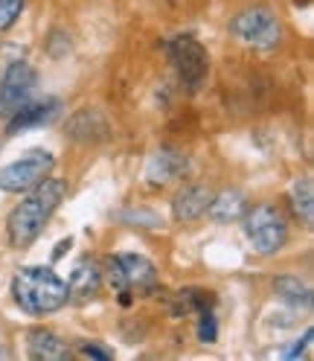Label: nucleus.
<instances>
[{
    "instance_id": "1",
    "label": "nucleus",
    "mask_w": 314,
    "mask_h": 361,
    "mask_svg": "<svg viewBox=\"0 0 314 361\" xmlns=\"http://www.w3.org/2000/svg\"><path fill=\"white\" fill-rule=\"evenodd\" d=\"M64 195H67V184L61 178H50V175L44 178L41 184H35L32 190H27V198L18 201L6 216L9 245L18 247V251L30 247L41 236V231L47 228V221L58 210Z\"/></svg>"
},
{
    "instance_id": "2",
    "label": "nucleus",
    "mask_w": 314,
    "mask_h": 361,
    "mask_svg": "<svg viewBox=\"0 0 314 361\" xmlns=\"http://www.w3.org/2000/svg\"><path fill=\"white\" fill-rule=\"evenodd\" d=\"M12 298L27 314H53L67 306V283L47 265H27L12 280Z\"/></svg>"
},
{
    "instance_id": "3",
    "label": "nucleus",
    "mask_w": 314,
    "mask_h": 361,
    "mask_svg": "<svg viewBox=\"0 0 314 361\" xmlns=\"http://www.w3.org/2000/svg\"><path fill=\"white\" fill-rule=\"evenodd\" d=\"M244 219V236L251 239L253 251L259 257L280 254L288 242V219L277 204H256L248 207Z\"/></svg>"
},
{
    "instance_id": "4",
    "label": "nucleus",
    "mask_w": 314,
    "mask_h": 361,
    "mask_svg": "<svg viewBox=\"0 0 314 361\" xmlns=\"http://www.w3.org/2000/svg\"><path fill=\"white\" fill-rule=\"evenodd\" d=\"M230 32L236 41H241L244 47H253V50H274L282 41V24L274 15V9H268V6L241 9L230 20Z\"/></svg>"
},
{
    "instance_id": "5",
    "label": "nucleus",
    "mask_w": 314,
    "mask_h": 361,
    "mask_svg": "<svg viewBox=\"0 0 314 361\" xmlns=\"http://www.w3.org/2000/svg\"><path fill=\"white\" fill-rule=\"evenodd\" d=\"M108 274V286L117 291H137V295H151L157 288V268L151 259L140 257V254H117L111 257L105 265Z\"/></svg>"
},
{
    "instance_id": "6",
    "label": "nucleus",
    "mask_w": 314,
    "mask_h": 361,
    "mask_svg": "<svg viewBox=\"0 0 314 361\" xmlns=\"http://www.w3.org/2000/svg\"><path fill=\"white\" fill-rule=\"evenodd\" d=\"M166 53H169V61L175 64L177 76L187 85V90H198L201 85L207 82V73H210V53L201 47V44L189 35H177L166 44Z\"/></svg>"
},
{
    "instance_id": "7",
    "label": "nucleus",
    "mask_w": 314,
    "mask_h": 361,
    "mask_svg": "<svg viewBox=\"0 0 314 361\" xmlns=\"http://www.w3.org/2000/svg\"><path fill=\"white\" fill-rule=\"evenodd\" d=\"M56 166V157L44 149H32L27 152V157L9 164L0 169V190L4 192H27L32 190L35 184H41Z\"/></svg>"
},
{
    "instance_id": "8",
    "label": "nucleus",
    "mask_w": 314,
    "mask_h": 361,
    "mask_svg": "<svg viewBox=\"0 0 314 361\" xmlns=\"http://www.w3.org/2000/svg\"><path fill=\"white\" fill-rule=\"evenodd\" d=\"M38 85V73L30 61H12L0 82V117L9 120L18 108H24Z\"/></svg>"
},
{
    "instance_id": "9",
    "label": "nucleus",
    "mask_w": 314,
    "mask_h": 361,
    "mask_svg": "<svg viewBox=\"0 0 314 361\" xmlns=\"http://www.w3.org/2000/svg\"><path fill=\"white\" fill-rule=\"evenodd\" d=\"M210 198H213V192L204 184H189L184 190H177L175 198H172V216H175V221L189 224V221H195L201 216H207Z\"/></svg>"
},
{
    "instance_id": "10",
    "label": "nucleus",
    "mask_w": 314,
    "mask_h": 361,
    "mask_svg": "<svg viewBox=\"0 0 314 361\" xmlns=\"http://www.w3.org/2000/svg\"><path fill=\"white\" fill-rule=\"evenodd\" d=\"M27 344H30V355L38 358V361H64V358H70V347H67V341L58 332H53L47 326L30 329Z\"/></svg>"
},
{
    "instance_id": "11",
    "label": "nucleus",
    "mask_w": 314,
    "mask_h": 361,
    "mask_svg": "<svg viewBox=\"0 0 314 361\" xmlns=\"http://www.w3.org/2000/svg\"><path fill=\"white\" fill-rule=\"evenodd\" d=\"M248 195L241 190H224L218 195L210 198V207H207V216L218 224H227V221H239L244 213H248Z\"/></svg>"
},
{
    "instance_id": "12",
    "label": "nucleus",
    "mask_w": 314,
    "mask_h": 361,
    "mask_svg": "<svg viewBox=\"0 0 314 361\" xmlns=\"http://www.w3.org/2000/svg\"><path fill=\"white\" fill-rule=\"evenodd\" d=\"M99 286H102V271L94 265V262H82L76 271L70 283H67V291H70V300H94L99 295Z\"/></svg>"
},
{
    "instance_id": "13",
    "label": "nucleus",
    "mask_w": 314,
    "mask_h": 361,
    "mask_svg": "<svg viewBox=\"0 0 314 361\" xmlns=\"http://www.w3.org/2000/svg\"><path fill=\"white\" fill-rule=\"evenodd\" d=\"M58 111V102L56 99H47V102H27L24 108H18L15 114L9 117V131L6 134H18V131H27L32 126H41L47 123L53 114Z\"/></svg>"
},
{
    "instance_id": "14",
    "label": "nucleus",
    "mask_w": 314,
    "mask_h": 361,
    "mask_svg": "<svg viewBox=\"0 0 314 361\" xmlns=\"http://www.w3.org/2000/svg\"><path fill=\"white\" fill-rule=\"evenodd\" d=\"M291 207H294L297 219L311 228L314 221V187H311V178H300L294 187H291Z\"/></svg>"
},
{
    "instance_id": "15",
    "label": "nucleus",
    "mask_w": 314,
    "mask_h": 361,
    "mask_svg": "<svg viewBox=\"0 0 314 361\" xmlns=\"http://www.w3.org/2000/svg\"><path fill=\"white\" fill-rule=\"evenodd\" d=\"M184 169H187V157L184 154H177V152H157V157L151 161L149 175L154 180H172V178L181 175Z\"/></svg>"
},
{
    "instance_id": "16",
    "label": "nucleus",
    "mask_w": 314,
    "mask_h": 361,
    "mask_svg": "<svg viewBox=\"0 0 314 361\" xmlns=\"http://www.w3.org/2000/svg\"><path fill=\"white\" fill-rule=\"evenodd\" d=\"M215 306V295L207 288H184V291H177V312H207Z\"/></svg>"
},
{
    "instance_id": "17",
    "label": "nucleus",
    "mask_w": 314,
    "mask_h": 361,
    "mask_svg": "<svg viewBox=\"0 0 314 361\" xmlns=\"http://www.w3.org/2000/svg\"><path fill=\"white\" fill-rule=\"evenodd\" d=\"M274 288H277V295L282 298V300H288V303H294V306H308L311 303V295H308V288L300 283V280H291V277H280L277 283H274Z\"/></svg>"
},
{
    "instance_id": "18",
    "label": "nucleus",
    "mask_w": 314,
    "mask_h": 361,
    "mask_svg": "<svg viewBox=\"0 0 314 361\" xmlns=\"http://www.w3.org/2000/svg\"><path fill=\"white\" fill-rule=\"evenodd\" d=\"M20 12H24V0H0V32L12 30Z\"/></svg>"
},
{
    "instance_id": "19",
    "label": "nucleus",
    "mask_w": 314,
    "mask_h": 361,
    "mask_svg": "<svg viewBox=\"0 0 314 361\" xmlns=\"http://www.w3.org/2000/svg\"><path fill=\"white\" fill-rule=\"evenodd\" d=\"M201 314V321H198V338L204 344H215V335H218V329H215V318H213V312L207 309V312H198Z\"/></svg>"
},
{
    "instance_id": "20",
    "label": "nucleus",
    "mask_w": 314,
    "mask_h": 361,
    "mask_svg": "<svg viewBox=\"0 0 314 361\" xmlns=\"http://www.w3.org/2000/svg\"><path fill=\"white\" fill-rule=\"evenodd\" d=\"M79 355L82 358H96V361H111V358H114V353H108V350H102L96 344H82L79 347Z\"/></svg>"
},
{
    "instance_id": "21",
    "label": "nucleus",
    "mask_w": 314,
    "mask_h": 361,
    "mask_svg": "<svg viewBox=\"0 0 314 361\" xmlns=\"http://www.w3.org/2000/svg\"><path fill=\"white\" fill-rule=\"evenodd\" d=\"M308 341H311V329H306V335H303V341H300V344H297L294 350H288V353H285V358H297V355H300V353L306 350V344H308Z\"/></svg>"
},
{
    "instance_id": "22",
    "label": "nucleus",
    "mask_w": 314,
    "mask_h": 361,
    "mask_svg": "<svg viewBox=\"0 0 314 361\" xmlns=\"http://www.w3.org/2000/svg\"><path fill=\"white\" fill-rule=\"evenodd\" d=\"M64 247H70V239H67V242H58V247H56V259L64 254Z\"/></svg>"
}]
</instances>
